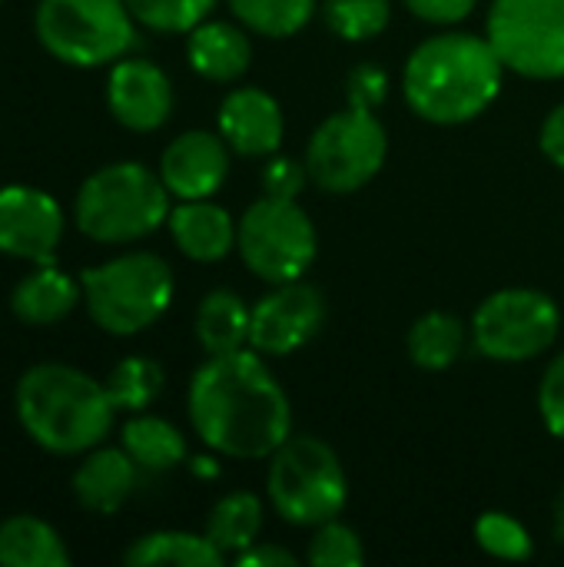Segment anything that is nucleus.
<instances>
[{"mask_svg":"<svg viewBox=\"0 0 564 567\" xmlns=\"http://www.w3.org/2000/svg\"><path fill=\"white\" fill-rule=\"evenodd\" d=\"M186 412L206 449L226 458H269L293 435V405L256 349L209 355L189 379Z\"/></svg>","mask_w":564,"mask_h":567,"instance_id":"f257e3e1","label":"nucleus"},{"mask_svg":"<svg viewBox=\"0 0 564 567\" xmlns=\"http://www.w3.org/2000/svg\"><path fill=\"white\" fill-rule=\"evenodd\" d=\"M505 66L489 37L469 30H445L422 40L402 73L409 110L435 126H462L482 116L499 90Z\"/></svg>","mask_w":564,"mask_h":567,"instance_id":"f03ea898","label":"nucleus"},{"mask_svg":"<svg viewBox=\"0 0 564 567\" xmlns=\"http://www.w3.org/2000/svg\"><path fill=\"white\" fill-rule=\"evenodd\" d=\"M13 405L30 442L53 455H83L96 449L116 419L106 385L63 362L27 369L17 382Z\"/></svg>","mask_w":564,"mask_h":567,"instance_id":"7ed1b4c3","label":"nucleus"},{"mask_svg":"<svg viewBox=\"0 0 564 567\" xmlns=\"http://www.w3.org/2000/svg\"><path fill=\"white\" fill-rule=\"evenodd\" d=\"M170 209V189L160 173L123 159L90 173L80 183L73 199V223L93 243L123 246L156 233Z\"/></svg>","mask_w":564,"mask_h":567,"instance_id":"20e7f679","label":"nucleus"},{"mask_svg":"<svg viewBox=\"0 0 564 567\" xmlns=\"http://www.w3.org/2000/svg\"><path fill=\"white\" fill-rule=\"evenodd\" d=\"M83 306L110 336H136L173 302V269L156 252H123L80 272Z\"/></svg>","mask_w":564,"mask_h":567,"instance_id":"39448f33","label":"nucleus"},{"mask_svg":"<svg viewBox=\"0 0 564 567\" xmlns=\"http://www.w3.org/2000/svg\"><path fill=\"white\" fill-rule=\"evenodd\" d=\"M266 488L276 515L296 528H319L339 518L349 498L339 455L316 435H289L269 455Z\"/></svg>","mask_w":564,"mask_h":567,"instance_id":"423d86ee","label":"nucleus"},{"mask_svg":"<svg viewBox=\"0 0 564 567\" xmlns=\"http://www.w3.org/2000/svg\"><path fill=\"white\" fill-rule=\"evenodd\" d=\"M33 33L53 60L90 70L126 56L136 43V17L126 0H40Z\"/></svg>","mask_w":564,"mask_h":567,"instance_id":"0eeeda50","label":"nucleus"},{"mask_svg":"<svg viewBox=\"0 0 564 567\" xmlns=\"http://www.w3.org/2000/svg\"><path fill=\"white\" fill-rule=\"evenodd\" d=\"M389 156V133L376 110L346 106L322 120L306 143L309 183L322 193L346 196L372 183Z\"/></svg>","mask_w":564,"mask_h":567,"instance_id":"6e6552de","label":"nucleus"},{"mask_svg":"<svg viewBox=\"0 0 564 567\" xmlns=\"http://www.w3.org/2000/svg\"><path fill=\"white\" fill-rule=\"evenodd\" d=\"M316 226L296 199L263 196L236 226V252L243 256V266L269 286L302 279L316 262Z\"/></svg>","mask_w":564,"mask_h":567,"instance_id":"1a4fd4ad","label":"nucleus"},{"mask_svg":"<svg viewBox=\"0 0 564 567\" xmlns=\"http://www.w3.org/2000/svg\"><path fill=\"white\" fill-rule=\"evenodd\" d=\"M485 37L525 80H564V0H492Z\"/></svg>","mask_w":564,"mask_h":567,"instance_id":"9d476101","label":"nucleus"},{"mask_svg":"<svg viewBox=\"0 0 564 567\" xmlns=\"http://www.w3.org/2000/svg\"><path fill=\"white\" fill-rule=\"evenodd\" d=\"M562 312L539 289H499L472 316V342L492 362H529L548 352L558 339Z\"/></svg>","mask_w":564,"mask_h":567,"instance_id":"9b49d317","label":"nucleus"},{"mask_svg":"<svg viewBox=\"0 0 564 567\" xmlns=\"http://www.w3.org/2000/svg\"><path fill=\"white\" fill-rule=\"evenodd\" d=\"M322 322L326 299L312 282H279L249 309V349L259 355H293L319 336Z\"/></svg>","mask_w":564,"mask_h":567,"instance_id":"f8f14e48","label":"nucleus"},{"mask_svg":"<svg viewBox=\"0 0 564 567\" xmlns=\"http://www.w3.org/2000/svg\"><path fill=\"white\" fill-rule=\"evenodd\" d=\"M63 206L37 186H0V252L23 262H53L63 239Z\"/></svg>","mask_w":564,"mask_h":567,"instance_id":"ddd939ff","label":"nucleus"},{"mask_svg":"<svg viewBox=\"0 0 564 567\" xmlns=\"http://www.w3.org/2000/svg\"><path fill=\"white\" fill-rule=\"evenodd\" d=\"M106 106L120 126L153 133L173 116V83L153 60L123 56L106 76Z\"/></svg>","mask_w":564,"mask_h":567,"instance_id":"4468645a","label":"nucleus"},{"mask_svg":"<svg viewBox=\"0 0 564 567\" xmlns=\"http://www.w3.org/2000/svg\"><path fill=\"white\" fill-rule=\"evenodd\" d=\"M229 176V143L209 130L180 133L160 156V179L176 199H209Z\"/></svg>","mask_w":564,"mask_h":567,"instance_id":"2eb2a0df","label":"nucleus"},{"mask_svg":"<svg viewBox=\"0 0 564 567\" xmlns=\"http://www.w3.org/2000/svg\"><path fill=\"white\" fill-rule=\"evenodd\" d=\"M216 130L233 153L249 159H269L283 146L286 120L276 96L259 86H239L223 96Z\"/></svg>","mask_w":564,"mask_h":567,"instance_id":"dca6fc26","label":"nucleus"},{"mask_svg":"<svg viewBox=\"0 0 564 567\" xmlns=\"http://www.w3.org/2000/svg\"><path fill=\"white\" fill-rule=\"evenodd\" d=\"M176 249L193 262H219L236 249V219L213 199H180L166 216Z\"/></svg>","mask_w":564,"mask_h":567,"instance_id":"f3484780","label":"nucleus"},{"mask_svg":"<svg viewBox=\"0 0 564 567\" xmlns=\"http://www.w3.org/2000/svg\"><path fill=\"white\" fill-rule=\"evenodd\" d=\"M186 60L209 83H236L253 63L249 30L229 20H203L186 37Z\"/></svg>","mask_w":564,"mask_h":567,"instance_id":"a211bd4d","label":"nucleus"},{"mask_svg":"<svg viewBox=\"0 0 564 567\" xmlns=\"http://www.w3.org/2000/svg\"><path fill=\"white\" fill-rule=\"evenodd\" d=\"M136 475L140 465L126 455V449H90L73 472V495L86 512L113 515L136 492Z\"/></svg>","mask_w":564,"mask_h":567,"instance_id":"6ab92c4d","label":"nucleus"},{"mask_svg":"<svg viewBox=\"0 0 564 567\" xmlns=\"http://www.w3.org/2000/svg\"><path fill=\"white\" fill-rule=\"evenodd\" d=\"M80 299H83L80 282H73L53 262H40L33 272H27L13 286L10 309L27 326H57V322H63L76 309Z\"/></svg>","mask_w":564,"mask_h":567,"instance_id":"aec40b11","label":"nucleus"},{"mask_svg":"<svg viewBox=\"0 0 564 567\" xmlns=\"http://www.w3.org/2000/svg\"><path fill=\"white\" fill-rule=\"evenodd\" d=\"M226 561V555L203 535L193 532H150L143 538H136L126 551H123V565L130 567H219Z\"/></svg>","mask_w":564,"mask_h":567,"instance_id":"412c9836","label":"nucleus"},{"mask_svg":"<svg viewBox=\"0 0 564 567\" xmlns=\"http://www.w3.org/2000/svg\"><path fill=\"white\" fill-rule=\"evenodd\" d=\"M196 342L206 355H226L249 346V306L233 289H213L196 309Z\"/></svg>","mask_w":564,"mask_h":567,"instance_id":"4be33fe9","label":"nucleus"},{"mask_svg":"<svg viewBox=\"0 0 564 567\" xmlns=\"http://www.w3.org/2000/svg\"><path fill=\"white\" fill-rule=\"evenodd\" d=\"M123 449L126 455L143 468V472H173L186 462V439L183 432L160 419V415H146V412H136L126 419L123 425Z\"/></svg>","mask_w":564,"mask_h":567,"instance_id":"5701e85b","label":"nucleus"},{"mask_svg":"<svg viewBox=\"0 0 564 567\" xmlns=\"http://www.w3.org/2000/svg\"><path fill=\"white\" fill-rule=\"evenodd\" d=\"M70 551L63 538L33 515H13L0 525V567H63Z\"/></svg>","mask_w":564,"mask_h":567,"instance_id":"b1692460","label":"nucleus"},{"mask_svg":"<svg viewBox=\"0 0 564 567\" xmlns=\"http://www.w3.org/2000/svg\"><path fill=\"white\" fill-rule=\"evenodd\" d=\"M469 329L459 316L452 312H425L412 322L409 336H406V349L409 359L425 369V372H445L452 369L469 342Z\"/></svg>","mask_w":564,"mask_h":567,"instance_id":"393cba45","label":"nucleus"},{"mask_svg":"<svg viewBox=\"0 0 564 567\" xmlns=\"http://www.w3.org/2000/svg\"><path fill=\"white\" fill-rule=\"evenodd\" d=\"M266 522V508L253 492H229L223 495L206 518V538L223 551V555H243L249 545L259 542Z\"/></svg>","mask_w":564,"mask_h":567,"instance_id":"a878e982","label":"nucleus"},{"mask_svg":"<svg viewBox=\"0 0 564 567\" xmlns=\"http://www.w3.org/2000/svg\"><path fill=\"white\" fill-rule=\"evenodd\" d=\"M163 382H166V372L156 359L150 355H130L123 362L113 365V372L106 375V395L113 402L116 412H146L160 392H163Z\"/></svg>","mask_w":564,"mask_h":567,"instance_id":"bb28decb","label":"nucleus"},{"mask_svg":"<svg viewBox=\"0 0 564 567\" xmlns=\"http://www.w3.org/2000/svg\"><path fill=\"white\" fill-rule=\"evenodd\" d=\"M226 3L249 33L269 40L299 33L319 7V0H226Z\"/></svg>","mask_w":564,"mask_h":567,"instance_id":"cd10ccee","label":"nucleus"},{"mask_svg":"<svg viewBox=\"0 0 564 567\" xmlns=\"http://www.w3.org/2000/svg\"><path fill=\"white\" fill-rule=\"evenodd\" d=\"M326 27L346 43H366L379 37L392 20L389 0H322Z\"/></svg>","mask_w":564,"mask_h":567,"instance_id":"c85d7f7f","label":"nucleus"},{"mask_svg":"<svg viewBox=\"0 0 564 567\" xmlns=\"http://www.w3.org/2000/svg\"><path fill=\"white\" fill-rule=\"evenodd\" d=\"M475 542L485 555L499 561H529L535 555V542L529 528L505 512H485L475 522Z\"/></svg>","mask_w":564,"mask_h":567,"instance_id":"c756f323","label":"nucleus"},{"mask_svg":"<svg viewBox=\"0 0 564 567\" xmlns=\"http://www.w3.org/2000/svg\"><path fill=\"white\" fill-rule=\"evenodd\" d=\"M140 27L156 33H189L209 17L216 0H126Z\"/></svg>","mask_w":564,"mask_h":567,"instance_id":"7c9ffc66","label":"nucleus"},{"mask_svg":"<svg viewBox=\"0 0 564 567\" xmlns=\"http://www.w3.org/2000/svg\"><path fill=\"white\" fill-rule=\"evenodd\" d=\"M306 561L312 567H359L366 561L362 538L339 518L319 525L309 538Z\"/></svg>","mask_w":564,"mask_h":567,"instance_id":"2f4dec72","label":"nucleus"},{"mask_svg":"<svg viewBox=\"0 0 564 567\" xmlns=\"http://www.w3.org/2000/svg\"><path fill=\"white\" fill-rule=\"evenodd\" d=\"M309 183V169L306 163L299 159H289V156H269V163L263 166L259 173V186H263V196H276V199H296Z\"/></svg>","mask_w":564,"mask_h":567,"instance_id":"473e14b6","label":"nucleus"},{"mask_svg":"<svg viewBox=\"0 0 564 567\" xmlns=\"http://www.w3.org/2000/svg\"><path fill=\"white\" fill-rule=\"evenodd\" d=\"M389 96V73L376 63H359L346 76V100L356 110H379Z\"/></svg>","mask_w":564,"mask_h":567,"instance_id":"72a5a7b5","label":"nucleus"},{"mask_svg":"<svg viewBox=\"0 0 564 567\" xmlns=\"http://www.w3.org/2000/svg\"><path fill=\"white\" fill-rule=\"evenodd\" d=\"M539 412L545 429L564 442V352L555 355L539 385Z\"/></svg>","mask_w":564,"mask_h":567,"instance_id":"f704fd0d","label":"nucleus"},{"mask_svg":"<svg viewBox=\"0 0 564 567\" xmlns=\"http://www.w3.org/2000/svg\"><path fill=\"white\" fill-rule=\"evenodd\" d=\"M406 10L425 23H435V27H455L462 23L465 17H472L475 3L479 0H402Z\"/></svg>","mask_w":564,"mask_h":567,"instance_id":"c9c22d12","label":"nucleus"},{"mask_svg":"<svg viewBox=\"0 0 564 567\" xmlns=\"http://www.w3.org/2000/svg\"><path fill=\"white\" fill-rule=\"evenodd\" d=\"M539 143H542V153H545L558 169H564V103H558V106L545 116Z\"/></svg>","mask_w":564,"mask_h":567,"instance_id":"e433bc0d","label":"nucleus"},{"mask_svg":"<svg viewBox=\"0 0 564 567\" xmlns=\"http://www.w3.org/2000/svg\"><path fill=\"white\" fill-rule=\"evenodd\" d=\"M236 565L239 567H293L296 565V555L279 548V545H249L243 555H236Z\"/></svg>","mask_w":564,"mask_h":567,"instance_id":"4c0bfd02","label":"nucleus"},{"mask_svg":"<svg viewBox=\"0 0 564 567\" xmlns=\"http://www.w3.org/2000/svg\"><path fill=\"white\" fill-rule=\"evenodd\" d=\"M552 535L558 545H564V488L555 495V505H552Z\"/></svg>","mask_w":564,"mask_h":567,"instance_id":"58836bf2","label":"nucleus"},{"mask_svg":"<svg viewBox=\"0 0 564 567\" xmlns=\"http://www.w3.org/2000/svg\"><path fill=\"white\" fill-rule=\"evenodd\" d=\"M189 468H193V475H199V478H219V462H216V458H209V455L193 458V462H189Z\"/></svg>","mask_w":564,"mask_h":567,"instance_id":"ea45409f","label":"nucleus"}]
</instances>
